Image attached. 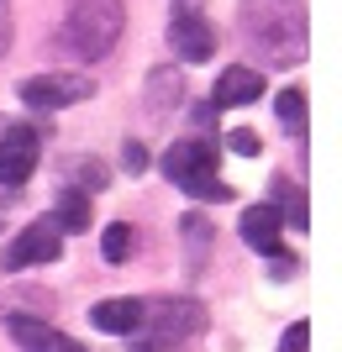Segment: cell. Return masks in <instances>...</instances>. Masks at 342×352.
<instances>
[{
  "instance_id": "obj_1",
  "label": "cell",
  "mask_w": 342,
  "mask_h": 352,
  "mask_svg": "<svg viewBox=\"0 0 342 352\" xmlns=\"http://www.w3.org/2000/svg\"><path fill=\"white\" fill-rule=\"evenodd\" d=\"M242 27H248V43L264 47L268 63L284 69V63L306 58V11H300V0H248Z\"/></svg>"
},
{
  "instance_id": "obj_2",
  "label": "cell",
  "mask_w": 342,
  "mask_h": 352,
  "mask_svg": "<svg viewBox=\"0 0 342 352\" xmlns=\"http://www.w3.org/2000/svg\"><path fill=\"white\" fill-rule=\"evenodd\" d=\"M121 27H127L121 0H63V43L85 63L105 58V53L116 47Z\"/></svg>"
},
{
  "instance_id": "obj_3",
  "label": "cell",
  "mask_w": 342,
  "mask_h": 352,
  "mask_svg": "<svg viewBox=\"0 0 342 352\" xmlns=\"http://www.w3.org/2000/svg\"><path fill=\"white\" fill-rule=\"evenodd\" d=\"M164 174L190 200H232V184H222V153L211 137H179L164 153Z\"/></svg>"
},
{
  "instance_id": "obj_4",
  "label": "cell",
  "mask_w": 342,
  "mask_h": 352,
  "mask_svg": "<svg viewBox=\"0 0 342 352\" xmlns=\"http://www.w3.org/2000/svg\"><path fill=\"white\" fill-rule=\"evenodd\" d=\"M206 331V305L200 300H148L142 326H137V352H179L190 337Z\"/></svg>"
},
{
  "instance_id": "obj_5",
  "label": "cell",
  "mask_w": 342,
  "mask_h": 352,
  "mask_svg": "<svg viewBox=\"0 0 342 352\" xmlns=\"http://www.w3.org/2000/svg\"><path fill=\"white\" fill-rule=\"evenodd\" d=\"M63 252V232L53 226V221H27L21 232L6 242V252H0V268L6 274H21V268H43V263H58Z\"/></svg>"
},
{
  "instance_id": "obj_6",
  "label": "cell",
  "mask_w": 342,
  "mask_h": 352,
  "mask_svg": "<svg viewBox=\"0 0 342 352\" xmlns=\"http://www.w3.org/2000/svg\"><path fill=\"white\" fill-rule=\"evenodd\" d=\"M21 105H32V111H69V105L89 100L95 95V85H89L85 74H32V79H21Z\"/></svg>"
},
{
  "instance_id": "obj_7",
  "label": "cell",
  "mask_w": 342,
  "mask_h": 352,
  "mask_svg": "<svg viewBox=\"0 0 342 352\" xmlns=\"http://www.w3.org/2000/svg\"><path fill=\"white\" fill-rule=\"evenodd\" d=\"M37 158H43V132L37 126H6L0 132V184L6 190H21L37 174Z\"/></svg>"
},
{
  "instance_id": "obj_8",
  "label": "cell",
  "mask_w": 342,
  "mask_h": 352,
  "mask_svg": "<svg viewBox=\"0 0 342 352\" xmlns=\"http://www.w3.org/2000/svg\"><path fill=\"white\" fill-rule=\"evenodd\" d=\"M169 47H174L184 63H206L211 53H216V27L206 21V11L174 6V16H169Z\"/></svg>"
},
{
  "instance_id": "obj_9",
  "label": "cell",
  "mask_w": 342,
  "mask_h": 352,
  "mask_svg": "<svg viewBox=\"0 0 342 352\" xmlns=\"http://www.w3.org/2000/svg\"><path fill=\"white\" fill-rule=\"evenodd\" d=\"M279 232H284V221H279V210L274 206H253L248 216H242V242L253 252H268L274 263H279V274H290V252H284V242H279Z\"/></svg>"
},
{
  "instance_id": "obj_10",
  "label": "cell",
  "mask_w": 342,
  "mask_h": 352,
  "mask_svg": "<svg viewBox=\"0 0 342 352\" xmlns=\"http://www.w3.org/2000/svg\"><path fill=\"white\" fill-rule=\"evenodd\" d=\"M6 331H11V342L21 352H89V347H79L74 337H63L58 326L32 321V316H6Z\"/></svg>"
},
{
  "instance_id": "obj_11",
  "label": "cell",
  "mask_w": 342,
  "mask_h": 352,
  "mask_svg": "<svg viewBox=\"0 0 342 352\" xmlns=\"http://www.w3.org/2000/svg\"><path fill=\"white\" fill-rule=\"evenodd\" d=\"M264 95V74L248 69V63H232V69L216 79V89H211V111H232V105H248Z\"/></svg>"
},
{
  "instance_id": "obj_12",
  "label": "cell",
  "mask_w": 342,
  "mask_h": 352,
  "mask_svg": "<svg viewBox=\"0 0 342 352\" xmlns=\"http://www.w3.org/2000/svg\"><path fill=\"white\" fill-rule=\"evenodd\" d=\"M142 305H148V300H132V294L100 300V305H89V326H95V331H111V337H132L137 326H142Z\"/></svg>"
},
{
  "instance_id": "obj_13",
  "label": "cell",
  "mask_w": 342,
  "mask_h": 352,
  "mask_svg": "<svg viewBox=\"0 0 342 352\" xmlns=\"http://www.w3.org/2000/svg\"><path fill=\"white\" fill-rule=\"evenodd\" d=\"M53 226L58 232H89V195L85 190H63L58 195V210H53Z\"/></svg>"
},
{
  "instance_id": "obj_14",
  "label": "cell",
  "mask_w": 342,
  "mask_h": 352,
  "mask_svg": "<svg viewBox=\"0 0 342 352\" xmlns=\"http://www.w3.org/2000/svg\"><path fill=\"white\" fill-rule=\"evenodd\" d=\"M274 200H279V206H274V210H279V221H284V226H300V232H306V195H300L295 190V184H290V179H274Z\"/></svg>"
},
{
  "instance_id": "obj_15",
  "label": "cell",
  "mask_w": 342,
  "mask_h": 352,
  "mask_svg": "<svg viewBox=\"0 0 342 352\" xmlns=\"http://www.w3.org/2000/svg\"><path fill=\"white\" fill-rule=\"evenodd\" d=\"M279 121L290 137H306V89H279Z\"/></svg>"
},
{
  "instance_id": "obj_16",
  "label": "cell",
  "mask_w": 342,
  "mask_h": 352,
  "mask_svg": "<svg viewBox=\"0 0 342 352\" xmlns=\"http://www.w3.org/2000/svg\"><path fill=\"white\" fill-rule=\"evenodd\" d=\"M179 95H184V85H179V74H153V100H148V111L153 116H164L169 105H179Z\"/></svg>"
},
{
  "instance_id": "obj_17",
  "label": "cell",
  "mask_w": 342,
  "mask_h": 352,
  "mask_svg": "<svg viewBox=\"0 0 342 352\" xmlns=\"http://www.w3.org/2000/svg\"><path fill=\"white\" fill-rule=\"evenodd\" d=\"M100 252H105V263H127V252H132V226L127 221H111L100 236Z\"/></svg>"
},
{
  "instance_id": "obj_18",
  "label": "cell",
  "mask_w": 342,
  "mask_h": 352,
  "mask_svg": "<svg viewBox=\"0 0 342 352\" xmlns=\"http://www.w3.org/2000/svg\"><path fill=\"white\" fill-rule=\"evenodd\" d=\"M74 174H85V179H79V184H85L89 195H95V190H105V184H111V179H105V163H95V158H89V163H74Z\"/></svg>"
},
{
  "instance_id": "obj_19",
  "label": "cell",
  "mask_w": 342,
  "mask_h": 352,
  "mask_svg": "<svg viewBox=\"0 0 342 352\" xmlns=\"http://www.w3.org/2000/svg\"><path fill=\"white\" fill-rule=\"evenodd\" d=\"M306 342H311V326H306V321H295V326H290V331H284L279 352H306Z\"/></svg>"
},
{
  "instance_id": "obj_20",
  "label": "cell",
  "mask_w": 342,
  "mask_h": 352,
  "mask_svg": "<svg viewBox=\"0 0 342 352\" xmlns=\"http://www.w3.org/2000/svg\"><path fill=\"white\" fill-rule=\"evenodd\" d=\"M258 147H264V137H258V132H248V126H242V132H232V153H242V158H253Z\"/></svg>"
},
{
  "instance_id": "obj_21",
  "label": "cell",
  "mask_w": 342,
  "mask_h": 352,
  "mask_svg": "<svg viewBox=\"0 0 342 352\" xmlns=\"http://www.w3.org/2000/svg\"><path fill=\"white\" fill-rule=\"evenodd\" d=\"M121 163H127L132 174H142V168H148V153H142V142H127V147H121Z\"/></svg>"
},
{
  "instance_id": "obj_22",
  "label": "cell",
  "mask_w": 342,
  "mask_h": 352,
  "mask_svg": "<svg viewBox=\"0 0 342 352\" xmlns=\"http://www.w3.org/2000/svg\"><path fill=\"white\" fill-rule=\"evenodd\" d=\"M11 53V11H6V0H0V58Z\"/></svg>"
}]
</instances>
